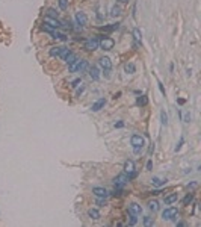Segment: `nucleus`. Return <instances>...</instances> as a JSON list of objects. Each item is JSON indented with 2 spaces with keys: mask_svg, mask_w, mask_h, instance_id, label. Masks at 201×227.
Instances as JSON below:
<instances>
[{
  "mask_svg": "<svg viewBox=\"0 0 201 227\" xmlns=\"http://www.w3.org/2000/svg\"><path fill=\"white\" fill-rule=\"evenodd\" d=\"M130 142L133 145V151H135V154H139L145 145V139H144V136L135 133V135H132V138H130Z\"/></svg>",
  "mask_w": 201,
  "mask_h": 227,
  "instance_id": "obj_1",
  "label": "nucleus"
},
{
  "mask_svg": "<svg viewBox=\"0 0 201 227\" xmlns=\"http://www.w3.org/2000/svg\"><path fill=\"white\" fill-rule=\"evenodd\" d=\"M70 67V71L71 73H83L86 68H88V61L86 59H77L74 64L68 65Z\"/></svg>",
  "mask_w": 201,
  "mask_h": 227,
  "instance_id": "obj_2",
  "label": "nucleus"
},
{
  "mask_svg": "<svg viewBox=\"0 0 201 227\" xmlns=\"http://www.w3.org/2000/svg\"><path fill=\"white\" fill-rule=\"evenodd\" d=\"M114 45H115V41H114L112 38L101 36V41H100V44H98V47H100L101 50H112Z\"/></svg>",
  "mask_w": 201,
  "mask_h": 227,
  "instance_id": "obj_3",
  "label": "nucleus"
},
{
  "mask_svg": "<svg viewBox=\"0 0 201 227\" xmlns=\"http://www.w3.org/2000/svg\"><path fill=\"white\" fill-rule=\"evenodd\" d=\"M177 214H178L177 208H166V209L162 212V218L166 220V221H171V220H174V218L177 217Z\"/></svg>",
  "mask_w": 201,
  "mask_h": 227,
  "instance_id": "obj_4",
  "label": "nucleus"
},
{
  "mask_svg": "<svg viewBox=\"0 0 201 227\" xmlns=\"http://www.w3.org/2000/svg\"><path fill=\"white\" fill-rule=\"evenodd\" d=\"M127 182H129V177H127L126 173H123V174H118V176L114 179V185H115L117 188H123Z\"/></svg>",
  "mask_w": 201,
  "mask_h": 227,
  "instance_id": "obj_5",
  "label": "nucleus"
},
{
  "mask_svg": "<svg viewBox=\"0 0 201 227\" xmlns=\"http://www.w3.org/2000/svg\"><path fill=\"white\" fill-rule=\"evenodd\" d=\"M98 44H100V38H91L85 42V49L92 52V50H97L98 49Z\"/></svg>",
  "mask_w": 201,
  "mask_h": 227,
  "instance_id": "obj_6",
  "label": "nucleus"
},
{
  "mask_svg": "<svg viewBox=\"0 0 201 227\" xmlns=\"http://www.w3.org/2000/svg\"><path fill=\"white\" fill-rule=\"evenodd\" d=\"M76 23H77L79 26H85L86 23H88V17H86V14H85V12H82V11L76 12Z\"/></svg>",
  "mask_w": 201,
  "mask_h": 227,
  "instance_id": "obj_7",
  "label": "nucleus"
},
{
  "mask_svg": "<svg viewBox=\"0 0 201 227\" xmlns=\"http://www.w3.org/2000/svg\"><path fill=\"white\" fill-rule=\"evenodd\" d=\"M104 105H106V99H104V97H101V99H98L95 103H92L91 111H92V112H98L100 109H103V108H104Z\"/></svg>",
  "mask_w": 201,
  "mask_h": 227,
  "instance_id": "obj_8",
  "label": "nucleus"
},
{
  "mask_svg": "<svg viewBox=\"0 0 201 227\" xmlns=\"http://www.w3.org/2000/svg\"><path fill=\"white\" fill-rule=\"evenodd\" d=\"M129 212L138 217V215H141V214H142V208L139 206L138 203H132V204H129Z\"/></svg>",
  "mask_w": 201,
  "mask_h": 227,
  "instance_id": "obj_9",
  "label": "nucleus"
},
{
  "mask_svg": "<svg viewBox=\"0 0 201 227\" xmlns=\"http://www.w3.org/2000/svg\"><path fill=\"white\" fill-rule=\"evenodd\" d=\"M92 194H95L97 197H100V198H106L107 195H109V192L104 189V188H101V186H95V188H92Z\"/></svg>",
  "mask_w": 201,
  "mask_h": 227,
  "instance_id": "obj_10",
  "label": "nucleus"
},
{
  "mask_svg": "<svg viewBox=\"0 0 201 227\" xmlns=\"http://www.w3.org/2000/svg\"><path fill=\"white\" fill-rule=\"evenodd\" d=\"M124 173L126 174L135 173V162H133V161H126L124 162Z\"/></svg>",
  "mask_w": 201,
  "mask_h": 227,
  "instance_id": "obj_11",
  "label": "nucleus"
},
{
  "mask_svg": "<svg viewBox=\"0 0 201 227\" xmlns=\"http://www.w3.org/2000/svg\"><path fill=\"white\" fill-rule=\"evenodd\" d=\"M62 50H64V47H62V45H56V47H52L50 49V56L52 58H59V55L62 53Z\"/></svg>",
  "mask_w": 201,
  "mask_h": 227,
  "instance_id": "obj_12",
  "label": "nucleus"
},
{
  "mask_svg": "<svg viewBox=\"0 0 201 227\" xmlns=\"http://www.w3.org/2000/svg\"><path fill=\"white\" fill-rule=\"evenodd\" d=\"M100 65L104 68V70H110V68H112V62H110V59L107 56H103L100 59Z\"/></svg>",
  "mask_w": 201,
  "mask_h": 227,
  "instance_id": "obj_13",
  "label": "nucleus"
},
{
  "mask_svg": "<svg viewBox=\"0 0 201 227\" xmlns=\"http://www.w3.org/2000/svg\"><path fill=\"white\" fill-rule=\"evenodd\" d=\"M89 76H91V79H94V80H98L100 79L98 68L97 67H91V68H89Z\"/></svg>",
  "mask_w": 201,
  "mask_h": 227,
  "instance_id": "obj_14",
  "label": "nucleus"
},
{
  "mask_svg": "<svg viewBox=\"0 0 201 227\" xmlns=\"http://www.w3.org/2000/svg\"><path fill=\"white\" fill-rule=\"evenodd\" d=\"M46 23H47V24H50L53 29H55V27H61V26H62V23H61V21H58V18H49V17H47V18H46Z\"/></svg>",
  "mask_w": 201,
  "mask_h": 227,
  "instance_id": "obj_15",
  "label": "nucleus"
},
{
  "mask_svg": "<svg viewBox=\"0 0 201 227\" xmlns=\"http://www.w3.org/2000/svg\"><path fill=\"white\" fill-rule=\"evenodd\" d=\"M151 183L154 185V186H163L165 183H166V179H160V177H153L151 179Z\"/></svg>",
  "mask_w": 201,
  "mask_h": 227,
  "instance_id": "obj_16",
  "label": "nucleus"
},
{
  "mask_svg": "<svg viewBox=\"0 0 201 227\" xmlns=\"http://www.w3.org/2000/svg\"><path fill=\"white\" fill-rule=\"evenodd\" d=\"M88 215H89V218H91V220H100L101 218V215H100V212L97 211V209H89L88 211Z\"/></svg>",
  "mask_w": 201,
  "mask_h": 227,
  "instance_id": "obj_17",
  "label": "nucleus"
},
{
  "mask_svg": "<svg viewBox=\"0 0 201 227\" xmlns=\"http://www.w3.org/2000/svg\"><path fill=\"white\" fill-rule=\"evenodd\" d=\"M177 198H178V195L172 192V194H169V195L165 197V203H166V204H172L174 201H177Z\"/></svg>",
  "mask_w": 201,
  "mask_h": 227,
  "instance_id": "obj_18",
  "label": "nucleus"
},
{
  "mask_svg": "<svg viewBox=\"0 0 201 227\" xmlns=\"http://www.w3.org/2000/svg\"><path fill=\"white\" fill-rule=\"evenodd\" d=\"M133 38H135L136 42H141V41H142V33H141V30H139L138 27L133 29Z\"/></svg>",
  "mask_w": 201,
  "mask_h": 227,
  "instance_id": "obj_19",
  "label": "nucleus"
},
{
  "mask_svg": "<svg viewBox=\"0 0 201 227\" xmlns=\"http://www.w3.org/2000/svg\"><path fill=\"white\" fill-rule=\"evenodd\" d=\"M52 38H55V39H61V41H67V39H68V38H67V35H64V33H61V32H56V30H53Z\"/></svg>",
  "mask_w": 201,
  "mask_h": 227,
  "instance_id": "obj_20",
  "label": "nucleus"
},
{
  "mask_svg": "<svg viewBox=\"0 0 201 227\" xmlns=\"http://www.w3.org/2000/svg\"><path fill=\"white\" fill-rule=\"evenodd\" d=\"M148 208H150V211H153V212H157V211H159V201L151 200V201L148 203Z\"/></svg>",
  "mask_w": 201,
  "mask_h": 227,
  "instance_id": "obj_21",
  "label": "nucleus"
},
{
  "mask_svg": "<svg viewBox=\"0 0 201 227\" xmlns=\"http://www.w3.org/2000/svg\"><path fill=\"white\" fill-rule=\"evenodd\" d=\"M118 27H120V23H114V24H110V26H103V27H101V30L112 32V30H115V29H118Z\"/></svg>",
  "mask_w": 201,
  "mask_h": 227,
  "instance_id": "obj_22",
  "label": "nucleus"
},
{
  "mask_svg": "<svg viewBox=\"0 0 201 227\" xmlns=\"http://www.w3.org/2000/svg\"><path fill=\"white\" fill-rule=\"evenodd\" d=\"M120 14H121V6L114 5V6H112V9H110V15H112V17H118Z\"/></svg>",
  "mask_w": 201,
  "mask_h": 227,
  "instance_id": "obj_23",
  "label": "nucleus"
},
{
  "mask_svg": "<svg viewBox=\"0 0 201 227\" xmlns=\"http://www.w3.org/2000/svg\"><path fill=\"white\" fill-rule=\"evenodd\" d=\"M135 70H136V68H135V65H133V64H126L124 65V71L127 74H133V73H135Z\"/></svg>",
  "mask_w": 201,
  "mask_h": 227,
  "instance_id": "obj_24",
  "label": "nucleus"
},
{
  "mask_svg": "<svg viewBox=\"0 0 201 227\" xmlns=\"http://www.w3.org/2000/svg\"><path fill=\"white\" fill-rule=\"evenodd\" d=\"M76 61H77V56H76V55H74L73 52H71V53H70L68 56H67V59H65V62H67V64H68V65H71V64H74Z\"/></svg>",
  "mask_w": 201,
  "mask_h": 227,
  "instance_id": "obj_25",
  "label": "nucleus"
},
{
  "mask_svg": "<svg viewBox=\"0 0 201 227\" xmlns=\"http://www.w3.org/2000/svg\"><path fill=\"white\" fill-rule=\"evenodd\" d=\"M70 53H71V50H70V49H67V47H64V50H62V53L59 55V58L65 61V59H67V56H68Z\"/></svg>",
  "mask_w": 201,
  "mask_h": 227,
  "instance_id": "obj_26",
  "label": "nucleus"
},
{
  "mask_svg": "<svg viewBox=\"0 0 201 227\" xmlns=\"http://www.w3.org/2000/svg\"><path fill=\"white\" fill-rule=\"evenodd\" d=\"M58 3H59V8L61 9H67V8H68V0H58Z\"/></svg>",
  "mask_w": 201,
  "mask_h": 227,
  "instance_id": "obj_27",
  "label": "nucleus"
},
{
  "mask_svg": "<svg viewBox=\"0 0 201 227\" xmlns=\"http://www.w3.org/2000/svg\"><path fill=\"white\" fill-rule=\"evenodd\" d=\"M47 17H49V18H58V12H56L53 8H50V9L47 11Z\"/></svg>",
  "mask_w": 201,
  "mask_h": 227,
  "instance_id": "obj_28",
  "label": "nucleus"
},
{
  "mask_svg": "<svg viewBox=\"0 0 201 227\" xmlns=\"http://www.w3.org/2000/svg\"><path fill=\"white\" fill-rule=\"evenodd\" d=\"M160 120H162V124H163V126H166V124H168V115L165 114V111H162V112H160Z\"/></svg>",
  "mask_w": 201,
  "mask_h": 227,
  "instance_id": "obj_29",
  "label": "nucleus"
},
{
  "mask_svg": "<svg viewBox=\"0 0 201 227\" xmlns=\"http://www.w3.org/2000/svg\"><path fill=\"white\" fill-rule=\"evenodd\" d=\"M144 226H154V220L151 217H145L144 218Z\"/></svg>",
  "mask_w": 201,
  "mask_h": 227,
  "instance_id": "obj_30",
  "label": "nucleus"
},
{
  "mask_svg": "<svg viewBox=\"0 0 201 227\" xmlns=\"http://www.w3.org/2000/svg\"><path fill=\"white\" fill-rule=\"evenodd\" d=\"M136 223H138V220H136V215L130 214V220H129V224H130V226H135Z\"/></svg>",
  "mask_w": 201,
  "mask_h": 227,
  "instance_id": "obj_31",
  "label": "nucleus"
},
{
  "mask_svg": "<svg viewBox=\"0 0 201 227\" xmlns=\"http://www.w3.org/2000/svg\"><path fill=\"white\" fill-rule=\"evenodd\" d=\"M192 200H194V195H192V194H188V195L185 197V200H183V203H185V204H188V203H191Z\"/></svg>",
  "mask_w": 201,
  "mask_h": 227,
  "instance_id": "obj_32",
  "label": "nucleus"
},
{
  "mask_svg": "<svg viewBox=\"0 0 201 227\" xmlns=\"http://www.w3.org/2000/svg\"><path fill=\"white\" fill-rule=\"evenodd\" d=\"M138 105H141V106H144V105H147V99L142 96V97H139L138 99Z\"/></svg>",
  "mask_w": 201,
  "mask_h": 227,
  "instance_id": "obj_33",
  "label": "nucleus"
},
{
  "mask_svg": "<svg viewBox=\"0 0 201 227\" xmlns=\"http://www.w3.org/2000/svg\"><path fill=\"white\" fill-rule=\"evenodd\" d=\"M79 83H80V79H76V80H73V82H71V86H74V88H76Z\"/></svg>",
  "mask_w": 201,
  "mask_h": 227,
  "instance_id": "obj_34",
  "label": "nucleus"
},
{
  "mask_svg": "<svg viewBox=\"0 0 201 227\" xmlns=\"http://www.w3.org/2000/svg\"><path fill=\"white\" fill-rule=\"evenodd\" d=\"M189 121H191V114L188 112L186 115H185V123H189Z\"/></svg>",
  "mask_w": 201,
  "mask_h": 227,
  "instance_id": "obj_35",
  "label": "nucleus"
},
{
  "mask_svg": "<svg viewBox=\"0 0 201 227\" xmlns=\"http://www.w3.org/2000/svg\"><path fill=\"white\" fill-rule=\"evenodd\" d=\"M97 204H98V206H104V204H106V200H97Z\"/></svg>",
  "mask_w": 201,
  "mask_h": 227,
  "instance_id": "obj_36",
  "label": "nucleus"
},
{
  "mask_svg": "<svg viewBox=\"0 0 201 227\" xmlns=\"http://www.w3.org/2000/svg\"><path fill=\"white\" fill-rule=\"evenodd\" d=\"M182 144H183V138L180 139V142H178V145L175 147V151H178V150H180V147H182Z\"/></svg>",
  "mask_w": 201,
  "mask_h": 227,
  "instance_id": "obj_37",
  "label": "nucleus"
},
{
  "mask_svg": "<svg viewBox=\"0 0 201 227\" xmlns=\"http://www.w3.org/2000/svg\"><path fill=\"white\" fill-rule=\"evenodd\" d=\"M114 126H115V127H123V126H124V123H123V121H118V123H115Z\"/></svg>",
  "mask_w": 201,
  "mask_h": 227,
  "instance_id": "obj_38",
  "label": "nucleus"
},
{
  "mask_svg": "<svg viewBox=\"0 0 201 227\" xmlns=\"http://www.w3.org/2000/svg\"><path fill=\"white\" fill-rule=\"evenodd\" d=\"M151 167H153V162L148 161V162H147V170H151Z\"/></svg>",
  "mask_w": 201,
  "mask_h": 227,
  "instance_id": "obj_39",
  "label": "nucleus"
},
{
  "mask_svg": "<svg viewBox=\"0 0 201 227\" xmlns=\"http://www.w3.org/2000/svg\"><path fill=\"white\" fill-rule=\"evenodd\" d=\"M83 91H85V86H82L80 89H77V96H80V94L83 93Z\"/></svg>",
  "mask_w": 201,
  "mask_h": 227,
  "instance_id": "obj_40",
  "label": "nucleus"
},
{
  "mask_svg": "<svg viewBox=\"0 0 201 227\" xmlns=\"http://www.w3.org/2000/svg\"><path fill=\"white\" fill-rule=\"evenodd\" d=\"M120 2H121V3H127V2H129V0H120Z\"/></svg>",
  "mask_w": 201,
  "mask_h": 227,
  "instance_id": "obj_41",
  "label": "nucleus"
}]
</instances>
